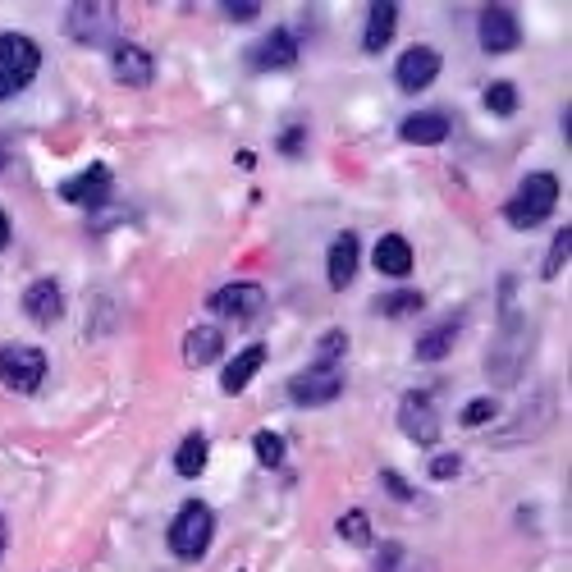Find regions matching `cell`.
I'll list each match as a JSON object with an SVG mask.
<instances>
[{"mask_svg": "<svg viewBox=\"0 0 572 572\" xmlns=\"http://www.w3.org/2000/svg\"><path fill=\"white\" fill-rule=\"evenodd\" d=\"M403 142H417V147H435V142L449 138V119L440 110H421V115H408L399 124Z\"/></svg>", "mask_w": 572, "mask_h": 572, "instance_id": "cell-18", "label": "cell"}, {"mask_svg": "<svg viewBox=\"0 0 572 572\" xmlns=\"http://www.w3.org/2000/svg\"><path fill=\"white\" fill-rule=\"evenodd\" d=\"M344 394V371H321L307 367L289 380V399L303 403V408H321V403H335Z\"/></svg>", "mask_w": 572, "mask_h": 572, "instance_id": "cell-7", "label": "cell"}, {"mask_svg": "<svg viewBox=\"0 0 572 572\" xmlns=\"http://www.w3.org/2000/svg\"><path fill=\"white\" fill-rule=\"evenodd\" d=\"M252 454H257L261 467H280L284 463V435L257 431V435H252Z\"/></svg>", "mask_w": 572, "mask_h": 572, "instance_id": "cell-25", "label": "cell"}, {"mask_svg": "<svg viewBox=\"0 0 572 572\" xmlns=\"http://www.w3.org/2000/svg\"><path fill=\"white\" fill-rule=\"evenodd\" d=\"M495 417H499V403L490 399V394H486V399H472L463 412H458V421H463L467 431H481V426H486V421H495Z\"/></svg>", "mask_w": 572, "mask_h": 572, "instance_id": "cell-28", "label": "cell"}, {"mask_svg": "<svg viewBox=\"0 0 572 572\" xmlns=\"http://www.w3.org/2000/svg\"><path fill=\"white\" fill-rule=\"evenodd\" d=\"M339 536H344L348 545H367V540H371V518L362 513V508L344 513V518H339Z\"/></svg>", "mask_w": 572, "mask_h": 572, "instance_id": "cell-29", "label": "cell"}, {"mask_svg": "<svg viewBox=\"0 0 572 572\" xmlns=\"http://www.w3.org/2000/svg\"><path fill=\"white\" fill-rule=\"evenodd\" d=\"M23 312H28V321H37V325L60 321V316H65V293H60V284L55 280L28 284V293H23Z\"/></svg>", "mask_w": 572, "mask_h": 572, "instance_id": "cell-13", "label": "cell"}, {"mask_svg": "<svg viewBox=\"0 0 572 572\" xmlns=\"http://www.w3.org/2000/svg\"><path fill=\"white\" fill-rule=\"evenodd\" d=\"M348 353V335L344 330H325L321 339H316V362L312 367H321V371H339V357Z\"/></svg>", "mask_w": 572, "mask_h": 572, "instance_id": "cell-23", "label": "cell"}, {"mask_svg": "<svg viewBox=\"0 0 572 572\" xmlns=\"http://www.w3.org/2000/svg\"><path fill=\"white\" fill-rule=\"evenodd\" d=\"M65 33L78 46H110L115 51V33H119L115 5H69Z\"/></svg>", "mask_w": 572, "mask_h": 572, "instance_id": "cell-4", "label": "cell"}, {"mask_svg": "<svg viewBox=\"0 0 572 572\" xmlns=\"http://www.w3.org/2000/svg\"><path fill=\"white\" fill-rule=\"evenodd\" d=\"M476 37H481V51L486 55H508V51H518V42H522V23L508 5H490V10H481Z\"/></svg>", "mask_w": 572, "mask_h": 572, "instance_id": "cell-6", "label": "cell"}, {"mask_svg": "<svg viewBox=\"0 0 572 572\" xmlns=\"http://www.w3.org/2000/svg\"><path fill=\"white\" fill-rule=\"evenodd\" d=\"M568 257H572V229L563 225V234L550 243V257H545V280H559L563 266H568Z\"/></svg>", "mask_w": 572, "mask_h": 572, "instance_id": "cell-27", "label": "cell"}, {"mask_svg": "<svg viewBox=\"0 0 572 572\" xmlns=\"http://www.w3.org/2000/svg\"><path fill=\"white\" fill-rule=\"evenodd\" d=\"M399 426L412 444H435L440 440V417H435L431 394H408L399 403Z\"/></svg>", "mask_w": 572, "mask_h": 572, "instance_id": "cell-11", "label": "cell"}, {"mask_svg": "<svg viewBox=\"0 0 572 572\" xmlns=\"http://www.w3.org/2000/svg\"><path fill=\"white\" fill-rule=\"evenodd\" d=\"M486 110L490 115H513V110H518V87L513 83H490L486 87Z\"/></svg>", "mask_w": 572, "mask_h": 572, "instance_id": "cell-26", "label": "cell"}, {"mask_svg": "<svg viewBox=\"0 0 572 572\" xmlns=\"http://www.w3.org/2000/svg\"><path fill=\"white\" fill-rule=\"evenodd\" d=\"M5 161H10V156H5V142H0V170H5Z\"/></svg>", "mask_w": 572, "mask_h": 572, "instance_id": "cell-36", "label": "cell"}, {"mask_svg": "<svg viewBox=\"0 0 572 572\" xmlns=\"http://www.w3.org/2000/svg\"><path fill=\"white\" fill-rule=\"evenodd\" d=\"M225 348V335H220L216 325H193L184 335V362L188 367H211Z\"/></svg>", "mask_w": 572, "mask_h": 572, "instance_id": "cell-17", "label": "cell"}, {"mask_svg": "<svg viewBox=\"0 0 572 572\" xmlns=\"http://www.w3.org/2000/svg\"><path fill=\"white\" fill-rule=\"evenodd\" d=\"M376 270L389 275V280H403L412 270V243L403 234H385L376 243Z\"/></svg>", "mask_w": 572, "mask_h": 572, "instance_id": "cell-19", "label": "cell"}, {"mask_svg": "<svg viewBox=\"0 0 572 572\" xmlns=\"http://www.w3.org/2000/svg\"><path fill=\"white\" fill-rule=\"evenodd\" d=\"M42 69V51H37L33 37L23 33H0V101H10L14 92L37 78Z\"/></svg>", "mask_w": 572, "mask_h": 572, "instance_id": "cell-3", "label": "cell"}, {"mask_svg": "<svg viewBox=\"0 0 572 572\" xmlns=\"http://www.w3.org/2000/svg\"><path fill=\"white\" fill-rule=\"evenodd\" d=\"M10 243V220H5V211H0V248Z\"/></svg>", "mask_w": 572, "mask_h": 572, "instance_id": "cell-34", "label": "cell"}, {"mask_svg": "<svg viewBox=\"0 0 572 572\" xmlns=\"http://www.w3.org/2000/svg\"><path fill=\"white\" fill-rule=\"evenodd\" d=\"M225 14L234 23H252L261 14V5H257V0H225Z\"/></svg>", "mask_w": 572, "mask_h": 572, "instance_id": "cell-32", "label": "cell"}, {"mask_svg": "<svg viewBox=\"0 0 572 572\" xmlns=\"http://www.w3.org/2000/svg\"><path fill=\"white\" fill-rule=\"evenodd\" d=\"M206 458H211V444H206L202 431H193L184 444H179V454H174V472L193 481V476L206 472Z\"/></svg>", "mask_w": 572, "mask_h": 572, "instance_id": "cell-22", "label": "cell"}, {"mask_svg": "<svg viewBox=\"0 0 572 572\" xmlns=\"http://www.w3.org/2000/svg\"><path fill=\"white\" fill-rule=\"evenodd\" d=\"M380 486H385L389 495L399 499V504H408V499H412V486H408V481H403L399 472H380Z\"/></svg>", "mask_w": 572, "mask_h": 572, "instance_id": "cell-33", "label": "cell"}, {"mask_svg": "<svg viewBox=\"0 0 572 572\" xmlns=\"http://www.w3.org/2000/svg\"><path fill=\"white\" fill-rule=\"evenodd\" d=\"M261 362H266V348H261V344L243 348V353H238L234 362L225 367V376H220V389H225V394H243V389H248V380L261 371Z\"/></svg>", "mask_w": 572, "mask_h": 572, "instance_id": "cell-20", "label": "cell"}, {"mask_svg": "<svg viewBox=\"0 0 572 572\" xmlns=\"http://www.w3.org/2000/svg\"><path fill=\"white\" fill-rule=\"evenodd\" d=\"M211 312L225 316V321H252V316L266 307V289L261 284H248V280H238V284H225V289L211 293Z\"/></svg>", "mask_w": 572, "mask_h": 572, "instance_id": "cell-8", "label": "cell"}, {"mask_svg": "<svg viewBox=\"0 0 572 572\" xmlns=\"http://www.w3.org/2000/svg\"><path fill=\"white\" fill-rule=\"evenodd\" d=\"M293 60H298V37L289 28H275L266 42L252 46V65L257 69H289Z\"/></svg>", "mask_w": 572, "mask_h": 572, "instance_id": "cell-14", "label": "cell"}, {"mask_svg": "<svg viewBox=\"0 0 572 572\" xmlns=\"http://www.w3.org/2000/svg\"><path fill=\"white\" fill-rule=\"evenodd\" d=\"M458 472H463V458H458V454H435L431 458V476H435V481H454Z\"/></svg>", "mask_w": 572, "mask_h": 572, "instance_id": "cell-31", "label": "cell"}, {"mask_svg": "<svg viewBox=\"0 0 572 572\" xmlns=\"http://www.w3.org/2000/svg\"><path fill=\"white\" fill-rule=\"evenodd\" d=\"M394 78H399L403 92H421V87H431L440 78V51L435 46H408L399 55V65H394Z\"/></svg>", "mask_w": 572, "mask_h": 572, "instance_id": "cell-10", "label": "cell"}, {"mask_svg": "<svg viewBox=\"0 0 572 572\" xmlns=\"http://www.w3.org/2000/svg\"><path fill=\"white\" fill-rule=\"evenodd\" d=\"M110 69H115V78L124 87H147L156 78L152 51H142V46H133V42H115V51H110Z\"/></svg>", "mask_w": 572, "mask_h": 572, "instance_id": "cell-12", "label": "cell"}, {"mask_svg": "<svg viewBox=\"0 0 572 572\" xmlns=\"http://www.w3.org/2000/svg\"><path fill=\"white\" fill-rule=\"evenodd\" d=\"M110 188H115V174H110V165H87L83 174H74V179H65L60 184V197L65 202H74V206H106L110 202Z\"/></svg>", "mask_w": 572, "mask_h": 572, "instance_id": "cell-9", "label": "cell"}, {"mask_svg": "<svg viewBox=\"0 0 572 572\" xmlns=\"http://www.w3.org/2000/svg\"><path fill=\"white\" fill-rule=\"evenodd\" d=\"M211 536H216V513H211L202 499H188V504L174 513L170 531H165L170 554L174 559H188V563H197L206 550H211Z\"/></svg>", "mask_w": 572, "mask_h": 572, "instance_id": "cell-2", "label": "cell"}, {"mask_svg": "<svg viewBox=\"0 0 572 572\" xmlns=\"http://www.w3.org/2000/svg\"><path fill=\"white\" fill-rule=\"evenodd\" d=\"M46 376V353L33 344H0V380L14 394H33Z\"/></svg>", "mask_w": 572, "mask_h": 572, "instance_id": "cell-5", "label": "cell"}, {"mask_svg": "<svg viewBox=\"0 0 572 572\" xmlns=\"http://www.w3.org/2000/svg\"><path fill=\"white\" fill-rule=\"evenodd\" d=\"M280 152L284 156H303L307 152V129L303 124H289V129L280 133Z\"/></svg>", "mask_w": 572, "mask_h": 572, "instance_id": "cell-30", "label": "cell"}, {"mask_svg": "<svg viewBox=\"0 0 572 572\" xmlns=\"http://www.w3.org/2000/svg\"><path fill=\"white\" fill-rule=\"evenodd\" d=\"M426 307V298H421L417 289H399V293H385V298H376V312L380 316H412Z\"/></svg>", "mask_w": 572, "mask_h": 572, "instance_id": "cell-24", "label": "cell"}, {"mask_svg": "<svg viewBox=\"0 0 572 572\" xmlns=\"http://www.w3.org/2000/svg\"><path fill=\"white\" fill-rule=\"evenodd\" d=\"M458 335H463V321H444L435 325V330H426V335L417 339V362H440V357H449V348L458 344Z\"/></svg>", "mask_w": 572, "mask_h": 572, "instance_id": "cell-21", "label": "cell"}, {"mask_svg": "<svg viewBox=\"0 0 572 572\" xmlns=\"http://www.w3.org/2000/svg\"><path fill=\"white\" fill-rule=\"evenodd\" d=\"M357 257H362V248H357V234H339L335 243H330V261H325L330 289H348V284H353Z\"/></svg>", "mask_w": 572, "mask_h": 572, "instance_id": "cell-15", "label": "cell"}, {"mask_svg": "<svg viewBox=\"0 0 572 572\" xmlns=\"http://www.w3.org/2000/svg\"><path fill=\"white\" fill-rule=\"evenodd\" d=\"M554 206H559V179L540 170L518 184V193L508 197V206H504V216L513 229H536L554 216Z\"/></svg>", "mask_w": 572, "mask_h": 572, "instance_id": "cell-1", "label": "cell"}, {"mask_svg": "<svg viewBox=\"0 0 572 572\" xmlns=\"http://www.w3.org/2000/svg\"><path fill=\"white\" fill-rule=\"evenodd\" d=\"M394 28H399V5H394V0H385V5H371L367 33H362V51L380 55L389 46V37H394Z\"/></svg>", "mask_w": 572, "mask_h": 572, "instance_id": "cell-16", "label": "cell"}, {"mask_svg": "<svg viewBox=\"0 0 572 572\" xmlns=\"http://www.w3.org/2000/svg\"><path fill=\"white\" fill-rule=\"evenodd\" d=\"M0 554H5V518H0Z\"/></svg>", "mask_w": 572, "mask_h": 572, "instance_id": "cell-35", "label": "cell"}]
</instances>
